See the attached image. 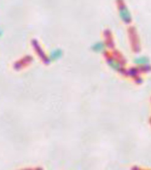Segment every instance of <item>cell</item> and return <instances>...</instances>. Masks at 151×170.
<instances>
[{
	"mask_svg": "<svg viewBox=\"0 0 151 170\" xmlns=\"http://www.w3.org/2000/svg\"><path fill=\"white\" fill-rule=\"evenodd\" d=\"M63 55L62 51L60 49H54L51 51L49 59L51 61H56L60 59Z\"/></svg>",
	"mask_w": 151,
	"mask_h": 170,
	"instance_id": "2",
	"label": "cell"
},
{
	"mask_svg": "<svg viewBox=\"0 0 151 170\" xmlns=\"http://www.w3.org/2000/svg\"><path fill=\"white\" fill-rule=\"evenodd\" d=\"M119 16L120 20L125 24H129L132 21V15L128 8L123 3L119 4Z\"/></svg>",
	"mask_w": 151,
	"mask_h": 170,
	"instance_id": "1",
	"label": "cell"
},
{
	"mask_svg": "<svg viewBox=\"0 0 151 170\" xmlns=\"http://www.w3.org/2000/svg\"><path fill=\"white\" fill-rule=\"evenodd\" d=\"M134 63L138 65H145L149 63V60L146 57L140 56V57L136 58L134 60Z\"/></svg>",
	"mask_w": 151,
	"mask_h": 170,
	"instance_id": "4",
	"label": "cell"
},
{
	"mask_svg": "<svg viewBox=\"0 0 151 170\" xmlns=\"http://www.w3.org/2000/svg\"><path fill=\"white\" fill-rule=\"evenodd\" d=\"M2 30L0 29V37L2 36Z\"/></svg>",
	"mask_w": 151,
	"mask_h": 170,
	"instance_id": "6",
	"label": "cell"
},
{
	"mask_svg": "<svg viewBox=\"0 0 151 170\" xmlns=\"http://www.w3.org/2000/svg\"><path fill=\"white\" fill-rule=\"evenodd\" d=\"M106 49V44L103 42H96L92 46V50L96 53H102Z\"/></svg>",
	"mask_w": 151,
	"mask_h": 170,
	"instance_id": "3",
	"label": "cell"
},
{
	"mask_svg": "<svg viewBox=\"0 0 151 170\" xmlns=\"http://www.w3.org/2000/svg\"><path fill=\"white\" fill-rule=\"evenodd\" d=\"M109 63L110 66L112 67L114 70H119L120 65L118 61L112 59L109 61Z\"/></svg>",
	"mask_w": 151,
	"mask_h": 170,
	"instance_id": "5",
	"label": "cell"
}]
</instances>
